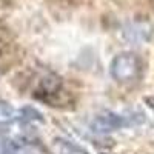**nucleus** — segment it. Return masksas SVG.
Masks as SVG:
<instances>
[{
    "label": "nucleus",
    "mask_w": 154,
    "mask_h": 154,
    "mask_svg": "<svg viewBox=\"0 0 154 154\" xmlns=\"http://www.w3.org/2000/svg\"><path fill=\"white\" fill-rule=\"evenodd\" d=\"M111 75L120 83H128L136 80L142 71V62L133 53H123L116 56L111 62Z\"/></svg>",
    "instance_id": "1"
},
{
    "label": "nucleus",
    "mask_w": 154,
    "mask_h": 154,
    "mask_svg": "<svg viewBox=\"0 0 154 154\" xmlns=\"http://www.w3.org/2000/svg\"><path fill=\"white\" fill-rule=\"evenodd\" d=\"M125 125H126V120L122 117V116L116 114L112 111H103V112L97 114L91 120V123H89L91 130L94 133H99V134L117 131V130H120V128H123Z\"/></svg>",
    "instance_id": "2"
},
{
    "label": "nucleus",
    "mask_w": 154,
    "mask_h": 154,
    "mask_svg": "<svg viewBox=\"0 0 154 154\" xmlns=\"http://www.w3.org/2000/svg\"><path fill=\"white\" fill-rule=\"evenodd\" d=\"M62 89V80L60 77H57L56 74H45L40 80H38L37 86H35V96L42 100L49 102L51 97H54L56 94L60 93Z\"/></svg>",
    "instance_id": "3"
},
{
    "label": "nucleus",
    "mask_w": 154,
    "mask_h": 154,
    "mask_svg": "<svg viewBox=\"0 0 154 154\" xmlns=\"http://www.w3.org/2000/svg\"><path fill=\"white\" fill-rule=\"evenodd\" d=\"M0 154H35L28 145L19 140L0 137Z\"/></svg>",
    "instance_id": "4"
},
{
    "label": "nucleus",
    "mask_w": 154,
    "mask_h": 154,
    "mask_svg": "<svg viewBox=\"0 0 154 154\" xmlns=\"http://www.w3.org/2000/svg\"><path fill=\"white\" fill-rule=\"evenodd\" d=\"M16 119V109L8 102L0 100V125H9Z\"/></svg>",
    "instance_id": "5"
},
{
    "label": "nucleus",
    "mask_w": 154,
    "mask_h": 154,
    "mask_svg": "<svg viewBox=\"0 0 154 154\" xmlns=\"http://www.w3.org/2000/svg\"><path fill=\"white\" fill-rule=\"evenodd\" d=\"M54 146H56L59 154H86L80 148H77L75 145H72L71 142H66V140H62V139L54 140Z\"/></svg>",
    "instance_id": "6"
},
{
    "label": "nucleus",
    "mask_w": 154,
    "mask_h": 154,
    "mask_svg": "<svg viewBox=\"0 0 154 154\" xmlns=\"http://www.w3.org/2000/svg\"><path fill=\"white\" fill-rule=\"evenodd\" d=\"M20 116H22V119H25V120H43V117H42V114L38 112L37 109H34V108H23L22 111H20Z\"/></svg>",
    "instance_id": "7"
},
{
    "label": "nucleus",
    "mask_w": 154,
    "mask_h": 154,
    "mask_svg": "<svg viewBox=\"0 0 154 154\" xmlns=\"http://www.w3.org/2000/svg\"><path fill=\"white\" fill-rule=\"evenodd\" d=\"M145 103L149 106V109L154 112V96H146L145 97Z\"/></svg>",
    "instance_id": "8"
},
{
    "label": "nucleus",
    "mask_w": 154,
    "mask_h": 154,
    "mask_svg": "<svg viewBox=\"0 0 154 154\" xmlns=\"http://www.w3.org/2000/svg\"><path fill=\"white\" fill-rule=\"evenodd\" d=\"M2 53H3V43L0 42V56H2Z\"/></svg>",
    "instance_id": "9"
}]
</instances>
